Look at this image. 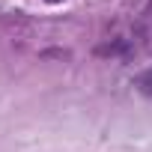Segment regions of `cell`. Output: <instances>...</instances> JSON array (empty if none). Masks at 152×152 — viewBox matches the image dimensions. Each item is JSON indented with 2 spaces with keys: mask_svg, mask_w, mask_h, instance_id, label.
<instances>
[{
  "mask_svg": "<svg viewBox=\"0 0 152 152\" xmlns=\"http://www.w3.org/2000/svg\"><path fill=\"white\" fill-rule=\"evenodd\" d=\"M137 84L143 87V93H152V72H146V75H140V78H137Z\"/></svg>",
  "mask_w": 152,
  "mask_h": 152,
  "instance_id": "obj_1",
  "label": "cell"
},
{
  "mask_svg": "<svg viewBox=\"0 0 152 152\" xmlns=\"http://www.w3.org/2000/svg\"><path fill=\"white\" fill-rule=\"evenodd\" d=\"M48 3H60V0H48Z\"/></svg>",
  "mask_w": 152,
  "mask_h": 152,
  "instance_id": "obj_2",
  "label": "cell"
}]
</instances>
